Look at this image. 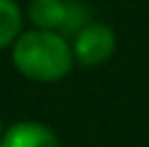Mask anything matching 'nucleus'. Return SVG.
Wrapping results in <instances>:
<instances>
[{
    "label": "nucleus",
    "mask_w": 149,
    "mask_h": 147,
    "mask_svg": "<svg viewBox=\"0 0 149 147\" xmlns=\"http://www.w3.org/2000/svg\"><path fill=\"white\" fill-rule=\"evenodd\" d=\"M12 64L22 76L39 83L64 78L73 66V49L54 29H27L12 44Z\"/></svg>",
    "instance_id": "nucleus-1"
},
{
    "label": "nucleus",
    "mask_w": 149,
    "mask_h": 147,
    "mask_svg": "<svg viewBox=\"0 0 149 147\" xmlns=\"http://www.w3.org/2000/svg\"><path fill=\"white\" fill-rule=\"evenodd\" d=\"M29 20L34 22V27L39 29H54V32L61 34H76L86 20L83 8L73 0H32L27 8Z\"/></svg>",
    "instance_id": "nucleus-2"
},
{
    "label": "nucleus",
    "mask_w": 149,
    "mask_h": 147,
    "mask_svg": "<svg viewBox=\"0 0 149 147\" xmlns=\"http://www.w3.org/2000/svg\"><path fill=\"white\" fill-rule=\"evenodd\" d=\"M115 32L103 22H88L73 37V59L81 66H98L108 61L115 52Z\"/></svg>",
    "instance_id": "nucleus-3"
},
{
    "label": "nucleus",
    "mask_w": 149,
    "mask_h": 147,
    "mask_svg": "<svg viewBox=\"0 0 149 147\" xmlns=\"http://www.w3.org/2000/svg\"><path fill=\"white\" fill-rule=\"evenodd\" d=\"M0 147H61L52 127L34 120H22L10 125L0 137Z\"/></svg>",
    "instance_id": "nucleus-4"
},
{
    "label": "nucleus",
    "mask_w": 149,
    "mask_h": 147,
    "mask_svg": "<svg viewBox=\"0 0 149 147\" xmlns=\"http://www.w3.org/2000/svg\"><path fill=\"white\" fill-rule=\"evenodd\" d=\"M22 10L15 0H0V52L22 34Z\"/></svg>",
    "instance_id": "nucleus-5"
},
{
    "label": "nucleus",
    "mask_w": 149,
    "mask_h": 147,
    "mask_svg": "<svg viewBox=\"0 0 149 147\" xmlns=\"http://www.w3.org/2000/svg\"><path fill=\"white\" fill-rule=\"evenodd\" d=\"M3 132H5V127H3V120H0V137H3Z\"/></svg>",
    "instance_id": "nucleus-6"
}]
</instances>
